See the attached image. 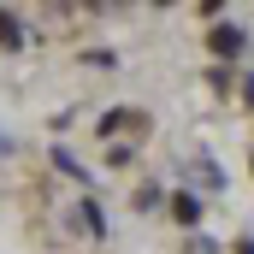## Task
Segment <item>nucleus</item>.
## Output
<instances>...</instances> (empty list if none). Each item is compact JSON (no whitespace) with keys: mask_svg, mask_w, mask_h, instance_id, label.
Here are the masks:
<instances>
[{"mask_svg":"<svg viewBox=\"0 0 254 254\" xmlns=\"http://www.w3.org/2000/svg\"><path fill=\"white\" fill-rule=\"evenodd\" d=\"M184 254H225V249H219L213 237H190V249H184Z\"/></svg>","mask_w":254,"mask_h":254,"instance_id":"nucleus-10","label":"nucleus"},{"mask_svg":"<svg viewBox=\"0 0 254 254\" xmlns=\"http://www.w3.org/2000/svg\"><path fill=\"white\" fill-rule=\"evenodd\" d=\"M231 254H254V231H243V237L231 243Z\"/></svg>","mask_w":254,"mask_h":254,"instance_id":"nucleus-12","label":"nucleus"},{"mask_svg":"<svg viewBox=\"0 0 254 254\" xmlns=\"http://www.w3.org/2000/svg\"><path fill=\"white\" fill-rule=\"evenodd\" d=\"M142 136V130H148V113H142V107H107V113H101V125H95V136H107V142H113V136Z\"/></svg>","mask_w":254,"mask_h":254,"instance_id":"nucleus-2","label":"nucleus"},{"mask_svg":"<svg viewBox=\"0 0 254 254\" xmlns=\"http://www.w3.org/2000/svg\"><path fill=\"white\" fill-rule=\"evenodd\" d=\"M237 95H243V107L254 113V71H243V89H237Z\"/></svg>","mask_w":254,"mask_h":254,"instance_id":"nucleus-11","label":"nucleus"},{"mask_svg":"<svg viewBox=\"0 0 254 254\" xmlns=\"http://www.w3.org/2000/svg\"><path fill=\"white\" fill-rule=\"evenodd\" d=\"M71 219H77V231H89L95 243H107V237H113V225H107V213H101V201H95V195H83V201L71 207Z\"/></svg>","mask_w":254,"mask_h":254,"instance_id":"nucleus-4","label":"nucleus"},{"mask_svg":"<svg viewBox=\"0 0 254 254\" xmlns=\"http://www.w3.org/2000/svg\"><path fill=\"white\" fill-rule=\"evenodd\" d=\"M207 89H213L219 101H231V95L243 89V71H237V65H207Z\"/></svg>","mask_w":254,"mask_h":254,"instance_id":"nucleus-7","label":"nucleus"},{"mask_svg":"<svg viewBox=\"0 0 254 254\" xmlns=\"http://www.w3.org/2000/svg\"><path fill=\"white\" fill-rule=\"evenodd\" d=\"M136 207L154 213V207H160V184H142V190H136Z\"/></svg>","mask_w":254,"mask_h":254,"instance_id":"nucleus-9","label":"nucleus"},{"mask_svg":"<svg viewBox=\"0 0 254 254\" xmlns=\"http://www.w3.org/2000/svg\"><path fill=\"white\" fill-rule=\"evenodd\" d=\"M201 172H207V190H225V172H219L213 154H201Z\"/></svg>","mask_w":254,"mask_h":254,"instance_id":"nucleus-8","label":"nucleus"},{"mask_svg":"<svg viewBox=\"0 0 254 254\" xmlns=\"http://www.w3.org/2000/svg\"><path fill=\"white\" fill-rule=\"evenodd\" d=\"M207 54H213V65H237L249 54V30H243L237 18H219V24L207 30Z\"/></svg>","mask_w":254,"mask_h":254,"instance_id":"nucleus-1","label":"nucleus"},{"mask_svg":"<svg viewBox=\"0 0 254 254\" xmlns=\"http://www.w3.org/2000/svg\"><path fill=\"white\" fill-rule=\"evenodd\" d=\"M201 213H207V207H201V195H195V190H172L166 219H172L178 231H201Z\"/></svg>","mask_w":254,"mask_h":254,"instance_id":"nucleus-3","label":"nucleus"},{"mask_svg":"<svg viewBox=\"0 0 254 254\" xmlns=\"http://www.w3.org/2000/svg\"><path fill=\"white\" fill-rule=\"evenodd\" d=\"M48 160H54V172H60V178H71V184H83V190L95 184V172H89V166H83V160H77L71 148H60V142L48 148Z\"/></svg>","mask_w":254,"mask_h":254,"instance_id":"nucleus-5","label":"nucleus"},{"mask_svg":"<svg viewBox=\"0 0 254 254\" xmlns=\"http://www.w3.org/2000/svg\"><path fill=\"white\" fill-rule=\"evenodd\" d=\"M249 166H254V160H249Z\"/></svg>","mask_w":254,"mask_h":254,"instance_id":"nucleus-14","label":"nucleus"},{"mask_svg":"<svg viewBox=\"0 0 254 254\" xmlns=\"http://www.w3.org/2000/svg\"><path fill=\"white\" fill-rule=\"evenodd\" d=\"M0 48H6V54H24V48H30V30H24V18H18L12 6H0Z\"/></svg>","mask_w":254,"mask_h":254,"instance_id":"nucleus-6","label":"nucleus"},{"mask_svg":"<svg viewBox=\"0 0 254 254\" xmlns=\"http://www.w3.org/2000/svg\"><path fill=\"white\" fill-rule=\"evenodd\" d=\"M12 148H18V142H12V136H6V130H0V160H6V154H12Z\"/></svg>","mask_w":254,"mask_h":254,"instance_id":"nucleus-13","label":"nucleus"}]
</instances>
